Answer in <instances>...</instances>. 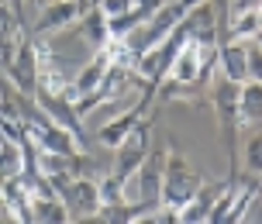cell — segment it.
Instances as JSON below:
<instances>
[{
  "instance_id": "obj_18",
  "label": "cell",
  "mask_w": 262,
  "mask_h": 224,
  "mask_svg": "<svg viewBox=\"0 0 262 224\" xmlns=\"http://www.w3.org/2000/svg\"><path fill=\"white\" fill-rule=\"evenodd\" d=\"M259 190H262V172H259Z\"/></svg>"
},
{
  "instance_id": "obj_8",
  "label": "cell",
  "mask_w": 262,
  "mask_h": 224,
  "mask_svg": "<svg viewBox=\"0 0 262 224\" xmlns=\"http://www.w3.org/2000/svg\"><path fill=\"white\" fill-rule=\"evenodd\" d=\"M90 11V4L86 0H49L45 4V11L38 14V21H35V35H49L55 28H66L73 25V21H83V14Z\"/></svg>"
},
{
  "instance_id": "obj_13",
  "label": "cell",
  "mask_w": 262,
  "mask_h": 224,
  "mask_svg": "<svg viewBox=\"0 0 262 224\" xmlns=\"http://www.w3.org/2000/svg\"><path fill=\"white\" fill-rule=\"evenodd\" d=\"M262 118V83H245L242 86V107H238V124Z\"/></svg>"
},
{
  "instance_id": "obj_4",
  "label": "cell",
  "mask_w": 262,
  "mask_h": 224,
  "mask_svg": "<svg viewBox=\"0 0 262 224\" xmlns=\"http://www.w3.org/2000/svg\"><path fill=\"white\" fill-rule=\"evenodd\" d=\"M38 38L25 35L21 45H17V59H14L11 69H4V76L11 79L25 97H38Z\"/></svg>"
},
{
  "instance_id": "obj_7",
  "label": "cell",
  "mask_w": 262,
  "mask_h": 224,
  "mask_svg": "<svg viewBox=\"0 0 262 224\" xmlns=\"http://www.w3.org/2000/svg\"><path fill=\"white\" fill-rule=\"evenodd\" d=\"M114 62H118V52H114V45L100 49V52L93 55L90 66H86V69H83V73L76 76V83L69 86V93H66V97H69L73 104H76V100H83V97H90V93L97 90L100 83H104V76L111 73V66H114Z\"/></svg>"
},
{
  "instance_id": "obj_12",
  "label": "cell",
  "mask_w": 262,
  "mask_h": 224,
  "mask_svg": "<svg viewBox=\"0 0 262 224\" xmlns=\"http://www.w3.org/2000/svg\"><path fill=\"white\" fill-rule=\"evenodd\" d=\"M224 186H228V180H224V183H204L193 193V200L180 207V221H190V224H193V221H207L210 207H214V200L224 193Z\"/></svg>"
},
{
  "instance_id": "obj_3",
  "label": "cell",
  "mask_w": 262,
  "mask_h": 224,
  "mask_svg": "<svg viewBox=\"0 0 262 224\" xmlns=\"http://www.w3.org/2000/svg\"><path fill=\"white\" fill-rule=\"evenodd\" d=\"M148 152H152V121L145 118L135 131L124 138L118 145V159H114V176L118 180H124L128 183V176H135L138 172V166H142L145 159H148Z\"/></svg>"
},
{
  "instance_id": "obj_2",
  "label": "cell",
  "mask_w": 262,
  "mask_h": 224,
  "mask_svg": "<svg viewBox=\"0 0 262 224\" xmlns=\"http://www.w3.org/2000/svg\"><path fill=\"white\" fill-rule=\"evenodd\" d=\"M204 186V180L190 169V162L183 155H176V152H166V180H162V207L166 211H176L183 204L193 200V193Z\"/></svg>"
},
{
  "instance_id": "obj_6",
  "label": "cell",
  "mask_w": 262,
  "mask_h": 224,
  "mask_svg": "<svg viewBox=\"0 0 262 224\" xmlns=\"http://www.w3.org/2000/svg\"><path fill=\"white\" fill-rule=\"evenodd\" d=\"M156 90H159L156 83H145V93H142V97H138V104L131 107L128 114H121L118 121H111V124H104L97 138H100L104 145L118 148L121 142H124V138H128V135H131V131H135V128H138V124H142V121H145V110L152 107V100H156Z\"/></svg>"
},
{
  "instance_id": "obj_5",
  "label": "cell",
  "mask_w": 262,
  "mask_h": 224,
  "mask_svg": "<svg viewBox=\"0 0 262 224\" xmlns=\"http://www.w3.org/2000/svg\"><path fill=\"white\" fill-rule=\"evenodd\" d=\"M59 197L66 200V207L73 217H97L100 214V183H93L86 176H73L66 186H59Z\"/></svg>"
},
{
  "instance_id": "obj_15",
  "label": "cell",
  "mask_w": 262,
  "mask_h": 224,
  "mask_svg": "<svg viewBox=\"0 0 262 224\" xmlns=\"http://www.w3.org/2000/svg\"><path fill=\"white\" fill-rule=\"evenodd\" d=\"M245 166H249L252 176H259V172H262V131L252 135L249 145H245Z\"/></svg>"
},
{
  "instance_id": "obj_11",
  "label": "cell",
  "mask_w": 262,
  "mask_h": 224,
  "mask_svg": "<svg viewBox=\"0 0 262 224\" xmlns=\"http://www.w3.org/2000/svg\"><path fill=\"white\" fill-rule=\"evenodd\" d=\"M217 59H221V69L231 83H238V86L249 83V49L242 41H224Z\"/></svg>"
},
{
  "instance_id": "obj_1",
  "label": "cell",
  "mask_w": 262,
  "mask_h": 224,
  "mask_svg": "<svg viewBox=\"0 0 262 224\" xmlns=\"http://www.w3.org/2000/svg\"><path fill=\"white\" fill-rule=\"evenodd\" d=\"M214 107L221 118L224 131V148H228V162H231V176H238V107H242V86L231 83L228 76H221L214 83Z\"/></svg>"
},
{
  "instance_id": "obj_14",
  "label": "cell",
  "mask_w": 262,
  "mask_h": 224,
  "mask_svg": "<svg viewBox=\"0 0 262 224\" xmlns=\"http://www.w3.org/2000/svg\"><path fill=\"white\" fill-rule=\"evenodd\" d=\"M25 172V148L17 138H4V176H21Z\"/></svg>"
},
{
  "instance_id": "obj_10",
  "label": "cell",
  "mask_w": 262,
  "mask_h": 224,
  "mask_svg": "<svg viewBox=\"0 0 262 224\" xmlns=\"http://www.w3.org/2000/svg\"><path fill=\"white\" fill-rule=\"evenodd\" d=\"M79 35L86 38L90 49H107L111 41H114V31H111V17H107L104 7H93V11L83 14V21H79Z\"/></svg>"
},
{
  "instance_id": "obj_16",
  "label": "cell",
  "mask_w": 262,
  "mask_h": 224,
  "mask_svg": "<svg viewBox=\"0 0 262 224\" xmlns=\"http://www.w3.org/2000/svg\"><path fill=\"white\" fill-rule=\"evenodd\" d=\"M249 79L252 83H262V45H252L249 49Z\"/></svg>"
},
{
  "instance_id": "obj_9",
  "label": "cell",
  "mask_w": 262,
  "mask_h": 224,
  "mask_svg": "<svg viewBox=\"0 0 262 224\" xmlns=\"http://www.w3.org/2000/svg\"><path fill=\"white\" fill-rule=\"evenodd\" d=\"M162 180H166V152H148L138 166V200H159L162 204Z\"/></svg>"
},
{
  "instance_id": "obj_17",
  "label": "cell",
  "mask_w": 262,
  "mask_h": 224,
  "mask_svg": "<svg viewBox=\"0 0 262 224\" xmlns=\"http://www.w3.org/2000/svg\"><path fill=\"white\" fill-rule=\"evenodd\" d=\"M255 45H262V31H259V35H255Z\"/></svg>"
}]
</instances>
